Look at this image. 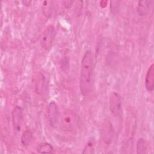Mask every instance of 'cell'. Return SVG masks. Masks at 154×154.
Segmentation results:
<instances>
[{
    "mask_svg": "<svg viewBox=\"0 0 154 154\" xmlns=\"http://www.w3.org/2000/svg\"><path fill=\"white\" fill-rule=\"evenodd\" d=\"M109 109L113 116L119 117L122 114V99L120 95L117 92H112L109 100Z\"/></svg>",
    "mask_w": 154,
    "mask_h": 154,
    "instance_id": "5",
    "label": "cell"
},
{
    "mask_svg": "<svg viewBox=\"0 0 154 154\" xmlns=\"http://www.w3.org/2000/svg\"><path fill=\"white\" fill-rule=\"evenodd\" d=\"M145 88L149 92L154 90V64H152L147 69L145 77Z\"/></svg>",
    "mask_w": 154,
    "mask_h": 154,
    "instance_id": "8",
    "label": "cell"
},
{
    "mask_svg": "<svg viewBox=\"0 0 154 154\" xmlns=\"http://www.w3.org/2000/svg\"><path fill=\"white\" fill-rule=\"evenodd\" d=\"M147 148L148 145L146 140L143 138H139L137 143V153L138 154L146 153L147 152Z\"/></svg>",
    "mask_w": 154,
    "mask_h": 154,
    "instance_id": "13",
    "label": "cell"
},
{
    "mask_svg": "<svg viewBox=\"0 0 154 154\" xmlns=\"http://www.w3.org/2000/svg\"><path fill=\"white\" fill-rule=\"evenodd\" d=\"M53 150L52 146L48 143H41L37 147V151L40 153H51Z\"/></svg>",
    "mask_w": 154,
    "mask_h": 154,
    "instance_id": "14",
    "label": "cell"
},
{
    "mask_svg": "<svg viewBox=\"0 0 154 154\" xmlns=\"http://www.w3.org/2000/svg\"><path fill=\"white\" fill-rule=\"evenodd\" d=\"M46 88V79L45 76L42 73H39L35 80V91L37 94L42 95L45 91Z\"/></svg>",
    "mask_w": 154,
    "mask_h": 154,
    "instance_id": "10",
    "label": "cell"
},
{
    "mask_svg": "<svg viewBox=\"0 0 154 154\" xmlns=\"http://www.w3.org/2000/svg\"><path fill=\"white\" fill-rule=\"evenodd\" d=\"M94 150V141L93 139H91L88 141L87 144H85L84 150L82 151V153H93Z\"/></svg>",
    "mask_w": 154,
    "mask_h": 154,
    "instance_id": "15",
    "label": "cell"
},
{
    "mask_svg": "<svg viewBox=\"0 0 154 154\" xmlns=\"http://www.w3.org/2000/svg\"><path fill=\"white\" fill-rule=\"evenodd\" d=\"M62 3L64 4L63 5L64 7H66V8H70L72 6V4H73V1H63Z\"/></svg>",
    "mask_w": 154,
    "mask_h": 154,
    "instance_id": "17",
    "label": "cell"
},
{
    "mask_svg": "<svg viewBox=\"0 0 154 154\" xmlns=\"http://www.w3.org/2000/svg\"><path fill=\"white\" fill-rule=\"evenodd\" d=\"M94 64L92 52L87 50L84 53L81 64L79 89L84 96H88L92 91L93 85Z\"/></svg>",
    "mask_w": 154,
    "mask_h": 154,
    "instance_id": "1",
    "label": "cell"
},
{
    "mask_svg": "<svg viewBox=\"0 0 154 154\" xmlns=\"http://www.w3.org/2000/svg\"><path fill=\"white\" fill-rule=\"evenodd\" d=\"M22 2L25 5H29L30 4V3L31 2V1H22Z\"/></svg>",
    "mask_w": 154,
    "mask_h": 154,
    "instance_id": "18",
    "label": "cell"
},
{
    "mask_svg": "<svg viewBox=\"0 0 154 154\" xmlns=\"http://www.w3.org/2000/svg\"><path fill=\"white\" fill-rule=\"evenodd\" d=\"M153 1H140L137 5V13L140 16H145L149 14L152 7Z\"/></svg>",
    "mask_w": 154,
    "mask_h": 154,
    "instance_id": "9",
    "label": "cell"
},
{
    "mask_svg": "<svg viewBox=\"0 0 154 154\" xmlns=\"http://www.w3.org/2000/svg\"><path fill=\"white\" fill-rule=\"evenodd\" d=\"M33 140V135L30 129H26L22 134L20 138L21 143L25 146H29Z\"/></svg>",
    "mask_w": 154,
    "mask_h": 154,
    "instance_id": "12",
    "label": "cell"
},
{
    "mask_svg": "<svg viewBox=\"0 0 154 154\" xmlns=\"http://www.w3.org/2000/svg\"><path fill=\"white\" fill-rule=\"evenodd\" d=\"M56 34L55 28L53 25H50L47 26L40 37V45L42 48L46 51H49L52 46Z\"/></svg>",
    "mask_w": 154,
    "mask_h": 154,
    "instance_id": "3",
    "label": "cell"
},
{
    "mask_svg": "<svg viewBox=\"0 0 154 154\" xmlns=\"http://www.w3.org/2000/svg\"><path fill=\"white\" fill-rule=\"evenodd\" d=\"M47 115L50 126L52 128H56L60 122V115L58 105L55 102L52 101L49 103L47 108Z\"/></svg>",
    "mask_w": 154,
    "mask_h": 154,
    "instance_id": "4",
    "label": "cell"
},
{
    "mask_svg": "<svg viewBox=\"0 0 154 154\" xmlns=\"http://www.w3.org/2000/svg\"><path fill=\"white\" fill-rule=\"evenodd\" d=\"M23 120V114L22 108L19 106H16L11 111V121L14 131H20Z\"/></svg>",
    "mask_w": 154,
    "mask_h": 154,
    "instance_id": "6",
    "label": "cell"
},
{
    "mask_svg": "<svg viewBox=\"0 0 154 154\" xmlns=\"http://www.w3.org/2000/svg\"><path fill=\"white\" fill-rule=\"evenodd\" d=\"M113 3L114 4H112V2H111V5H110V8H111V11L112 13H116L117 12V11L119 10V1H113Z\"/></svg>",
    "mask_w": 154,
    "mask_h": 154,
    "instance_id": "16",
    "label": "cell"
},
{
    "mask_svg": "<svg viewBox=\"0 0 154 154\" xmlns=\"http://www.w3.org/2000/svg\"><path fill=\"white\" fill-rule=\"evenodd\" d=\"M60 126L65 131H73L78 125V116L71 110H67L64 112L60 119Z\"/></svg>",
    "mask_w": 154,
    "mask_h": 154,
    "instance_id": "2",
    "label": "cell"
},
{
    "mask_svg": "<svg viewBox=\"0 0 154 154\" xmlns=\"http://www.w3.org/2000/svg\"><path fill=\"white\" fill-rule=\"evenodd\" d=\"M100 135L102 141L105 144L109 145L111 143L114 135V128L109 121L106 120L102 125Z\"/></svg>",
    "mask_w": 154,
    "mask_h": 154,
    "instance_id": "7",
    "label": "cell"
},
{
    "mask_svg": "<svg viewBox=\"0 0 154 154\" xmlns=\"http://www.w3.org/2000/svg\"><path fill=\"white\" fill-rule=\"evenodd\" d=\"M54 5L52 1H45L42 2V9L43 14L46 17H50L53 13Z\"/></svg>",
    "mask_w": 154,
    "mask_h": 154,
    "instance_id": "11",
    "label": "cell"
}]
</instances>
